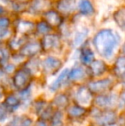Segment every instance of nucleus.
I'll return each instance as SVG.
<instances>
[{"label":"nucleus","mask_w":125,"mask_h":126,"mask_svg":"<svg viewBox=\"0 0 125 126\" xmlns=\"http://www.w3.org/2000/svg\"><path fill=\"white\" fill-rule=\"evenodd\" d=\"M113 20L115 21L116 24L122 30H124L125 28V8L124 6L117 9L116 11H114Z\"/></svg>","instance_id":"nucleus-28"},{"label":"nucleus","mask_w":125,"mask_h":126,"mask_svg":"<svg viewBox=\"0 0 125 126\" xmlns=\"http://www.w3.org/2000/svg\"><path fill=\"white\" fill-rule=\"evenodd\" d=\"M1 69L5 72L6 74H8L9 76H12L13 73L15 72V70H16V65L13 63H6L5 64H3V66L1 67Z\"/></svg>","instance_id":"nucleus-34"},{"label":"nucleus","mask_w":125,"mask_h":126,"mask_svg":"<svg viewBox=\"0 0 125 126\" xmlns=\"http://www.w3.org/2000/svg\"><path fill=\"white\" fill-rule=\"evenodd\" d=\"M89 109L90 107H85V106H80L73 101L70 103L69 106L67 107L64 111L66 113V118L69 121H79V120L84 119L87 116H88Z\"/></svg>","instance_id":"nucleus-8"},{"label":"nucleus","mask_w":125,"mask_h":126,"mask_svg":"<svg viewBox=\"0 0 125 126\" xmlns=\"http://www.w3.org/2000/svg\"><path fill=\"white\" fill-rule=\"evenodd\" d=\"M94 95L90 93L88 88L85 85H79L75 93L74 102L85 107H90L92 106Z\"/></svg>","instance_id":"nucleus-9"},{"label":"nucleus","mask_w":125,"mask_h":126,"mask_svg":"<svg viewBox=\"0 0 125 126\" xmlns=\"http://www.w3.org/2000/svg\"><path fill=\"white\" fill-rule=\"evenodd\" d=\"M15 34L28 37L35 33V22L26 19L18 18L14 22Z\"/></svg>","instance_id":"nucleus-10"},{"label":"nucleus","mask_w":125,"mask_h":126,"mask_svg":"<svg viewBox=\"0 0 125 126\" xmlns=\"http://www.w3.org/2000/svg\"><path fill=\"white\" fill-rule=\"evenodd\" d=\"M18 1H22V2H29L30 0H18Z\"/></svg>","instance_id":"nucleus-41"},{"label":"nucleus","mask_w":125,"mask_h":126,"mask_svg":"<svg viewBox=\"0 0 125 126\" xmlns=\"http://www.w3.org/2000/svg\"><path fill=\"white\" fill-rule=\"evenodd\" d=\"M3 104L5 106V107L9 110L10 113L15 111L20 106H22V103L15 93H10L6 94L3 99Z\"/></svg>","instance_id":"nucleus-19"},{"label":"nucleus","mask_w":125,"mask_h":126,"mask_svg":"<svg viewBox=\"0 0 125 126\" xmlns=\"http://www.w3.org/2000/svg\"><path fill=\"white\" fill-rule=\"evenodd\" d=\"M52 1H54V0H52Z\"/></svg>","instance_id":"nucleus-45"},{"label":"nucleus","mask_w":125,"mask_h":126,"mask_svg":"<svg viewBox=\"0 0 125 126\" xmlns=\"http://www.w3.org/2000/svg\"><path fill=\"white\" fill-rule=\"evenodd\" d=\"M11 25V21L9 17L1 16H0V31L8 30Z\"/></svg>","instance_id":"nucleus-33"},{"label":"nucleus","mask_w":125,"mask_h":126,"mask_svg":"<svg viewBox=\"0 0 125 126\" xmlns=\"http://www.w3.org/2000/svg\"><path fill=\"white\" fill-rule=\"evenodd\" d=\"M40 46L43 52L48 53L51 51H57L62 49V41L58 35L54 33H47L42 35Z\"/></svg>","instance_id":"nucleus-6"},{"label":"nucleus","mask_w":125,"mask_h":126,"mask_svg":"<svg viewBox=\"0 0 125 126\" xmlns=\"http://www.w3.org/2000/svg\"><path fill=\"white\" fill-rule=\"evenodd\" d=\"M42 52L40 41H27L19 50L18 53L25 58H30L36 57Z\"/></svg>","instance_id":"nucleus-13"},{"label":"nucleus","mask_w":125,"mask_h":126,"mask_svg":"<svg viewBox=\"0 0 125 126\" xmlns=\"http://www.w3.org/2000/svg\"><path fill=\"white\" fill-rule=\"evenodd\" d=\"M0 84H2L5 88L9 87L10 85H12L10 76L5 73L1 68H0Z\"/></svg>","instance_id":"nucleus-32"},{"label":"nucleus","mask_w":125,"mask_h":126,"mask_svg":"<svg viewBox=\"0 0 125 126\" xmlns=\"http://www.w3.org/2000/svg\"><path fill=\"white\" fill-rule=\"evenodd\" d=\"M87 68V71L88 76L91 78H98L104 76L108 70V65L104 60L95 59Z\"/></svg>","instance_id":"nucleus-11"},{"label":"nucleus","mask_w":125,"mask_h":126,"mask_svg":"<svg viewBox=\"0 0 125 126\" xmlns=\"http://www.w3.org/2000/svg\"><path fill=\"white\" fill-rule=\"evenodd\" d=\"M64 118H65L64 111L56 109L55 111H54L51 119L49 120V125L50 126H63Z\"/></svg>","instance_id":"nucleus-27"},{"label":"nucleus","mask_w":125,"mask_h":126,"mask_svg":"<svg viewBox=\"0 0 125 126\" xmlns=\"http://www.w3.org/2000/svg\"><path fill=\"white\" fill-rule=\"evenodd\" d=\"M42 19L47 22L52 28H58L63 24V16L61 15L57 10L49 9L41 14Z\"/></svg>","instance_id":"nucleus-12"},{"label":"nucleus","mask_w":125,"mask_h":126,"mask_svg":"<svg viewBox=\"0 0 125 126\" xmlns=\"http://www.w3.org/2000/svg\"><path fill=\"white\" fill-rule=\"evenodd\" d=\"M9 110L5 107V106L3 104V102L0 101V122H3L8 118L9 114H10Z\"/></svg>","instance_id":"nucleus-35"},{"label":"nucleus","mask_w":125,"mask_h":126,"mask_svg":"<svg viewBox=\"0 0 125 126\" xmlns=\"http://www.w3.org/2000/svg\"><path fill=\"white\" fill-rule=\"evenodd\" d=\"M86 86L90 93L94 96L111 91L115 86V81L111 77L98 78L88 81L86 83Z\"/></svg>","instance_id":"nucleus-2"},{"label":"nucleus","mask_w":125,"mask_h":126,"mask_svg":"<svg viewBox=\"0 0 125 126\" xmlns=\"http://www.w3.org/2000/svg\"><path fill=\"white\" fill-rule=\"evenodd\" d=\"M69 68H64L62 71L59 73L58 76L57 77V79L50 85L49 89L52 92H57L62 88V86L64 84V82L67 81V76H68L69 72Z\"/></svg>","instance_id":"nucleus-25"},{"label":"nucleus","mask_w":125,"mask_h":126,"mask_svg":"<svg viewBox=\"0 0 125 126\" xmlns=\"http://www.w3.org/2000/svg\"><path fill=\"white\" fill-rule=\"evenodd\" d=\"M22 116H14L5 126H21Z\"/></svg>","instance_id":"nucleus-36"},{"label":"nucleus","mask_w":125,"mask_h":126,"mask_svg":"<svg viewBox=\"0 0 125 126\" xmlns=\"http://www.w3.org/2000/svg\"><path fill=\"white\" fill-rule=\"evenodd\" d=\"M118 118V111L116 109L102 110L100 114L93 119L94 126H111L117 124Z\"/></svg>","instance_id":"nucleus-7"},{"label":"nucleus","mask_w":125,"mask_h":126,"mask_svg":"<svg viewBox=\"0 0 125 126\" xmlns=\"http://www.w3.org/2000/svg\"><path fill=\"white\" fill-rule=\"evenodd\" d=\"M89 30L87 27H82L76 29L73 37V47H82L86 41L87 35H88Z\"/></svg>","instance_id":"nucleus-22"},{"label":"nucleus","mask_w":125,"mask_h":126,"mask_svg":"<svg viewBox=\"0 0 125 126\" xmlns=\"http://www.w3.org/2000/svg\"><path fill=\"white\" fill-rule=\"evenodd\" d=\"M33 121L28 116H22L21 126H33Z\"/></svg>","instance_id":"nucleus-37"},{"label":"nucleus","mask_w":125,"mask_h":126,"mask_svg":"<svg viewBox=\"0 0 125 126\" xmlns=\"http://www.w3.org/2000/svg\"><path fill=\"white\" fill-rule=\"evenodd\" d=\"M56 10L62 16H70L76 10L75 0H56Z\"/></svg>","instance_id":"nucleus-16"},{"label":"nucleus","mask_w":125,"mask_h":126,"mask_svg":"<svg viewBox=\"0 0 125 126\" xmlns=\"http://www.w3.org/2000/svg\"><path fill=\"white\" fill-rule=\"evenodd\" d=\"M48 104H49L48 101L45 100V99L42 98V97H39V98L35 99L31 104L32 112L34 115H36L37 117H39Z\"/></svg>","instance_id":"nucleus-26"},{"label":"nucleus","mask_w":125,"mask_h":126,"mask_svg":"<svg viewBox=\"0 0 125 126\" xmlns=\"http://www.w3.org/2000/svg\"><path fill=\"white\" fill-rule=\"evenodd\" d=\"M22 66L27 69L33 77L36 74L41 72V61L40 60V58H37V56L28 58V60L24 61Z\"/></svg>","instance_id":"nucleus-20"},{"label":"nucleus","mask_w":125,"mask_h":126,"mask_svg":"<svg viewBox=\"0 0 125 126\" xmlns=\"http://www.w3.org/2000/svg\"><path fill=\"white\" fill-rule=\"evenodd\" d=\"M4 2H8V3H10V1H12V0H3Z\"/></svg>","instance_id":"nucleus-42"},{"label":"nucleus","mask_w":125,"mask_h":126,"mask_svg":"<svg viewBox=\"0 0 125 126\" xmlns=\"http://www.w3.org/2000/svg\"><path fill=\"white\" fill-rule=\"evenodd\" d=\"M70 100H70V97L68 94L64 93V92H61V93L56 94L50 103L55 109L65 111L71 103Z\"/></svg>","instance_id":"nucleus-17"},{"label":"nucleus","mask_w":125,"mask_h":126,"mask_svg":"<svg viewBox=\"0 0 125 126\" xmlns=\"http://www.w3.org/2000/svg\"><path fill=\"white\" fill-rule=\"evenodd\" d=\"M118 94L112 92L102 94L94 95L93 98V106H97L101 110L105 109H116L117 110V101H118Z\"/></svg>","instance_id":"nucleus-4"},{"label":"nucleus","mask_w":125,"mask_h":126,"mask_svg":"<svg viewBox=\"0 0 125 126\" xmlns=\"http://www.w3.org/2000/svg\"><path fill=\"white\" fill-rule=\"evenodd\" d=\"M87 77H89L87 71V68L83 65H75L69 70L67 81L72 83H79L83 81Z\"/></svg>","instance_id":"nucleus-14"},{"label":"nucleus","mask_w":125,"mask_h":126,"mask_svg":"<svg viewBox=\"0 0 125 126\" xmlns=\"http://www.w3.org/2000/svg\"><path fill=\"white\" fill-rule=\"evenodd\" d=\"M52 30H53V28L49 25L45 21H44L43 19L35 22V33H37L38 34H47V33H50Z\"/></svg>","instance_id":"nucleus-29"},{"label":"nucleus","mask_w":125,"mask_h":126,"mask_svg":"<svg viewBox=\"0 0 125 126\" xmlns=\"http://www.w3.org/2000/svg\"><path fill=\"white\" fill-rule=\"evenodd\" d=\"M33 126H50L49 125V122L45 121V120L42 119V118H38V119L33 124Z\"/></svg>","instance_id":"nucleus-38"},{"label":"nucleus","mask_w":125,"mask_h":126,"mask_svg":"<svg viewBox=\"0 0 125 126\" xmlns=\"http://www.w3.org/2000/svg\"><path fill=\"white\" fill-rule=\"evenodd\" d=\"M120 37L117 32L110 28H103L96 33L93 45L97 52L105 59H111L119 47Z\"/></svg>","instance_id":"nucleus-1"},{"label":"nucleus","mask_w":125,"mask_h":126,"mask_svg":"<svg viewBox=\"0 0 125 126\" xmlns=\"http://www.w3.org/2000/svg\"><path fill=\"white\" fill-rule=\"evenodd\" d=\"M28 37L22 36V35H14L13 37H11L10 39H9L8 42H7L6 46L9 48V50L10 51V52L16 53L18 52L19 50L21 49V47L28 41L27 40Z\"/></svg>","instance_id":"nucleus-18"},{"label":"nucleus","mask_w":125,"mask_h":126,"mask_svg":"<svg viewBox=\"0 0 125 126\" xmlns=\"http://www.w3.org/2000/svg\"><path fill=\"white\" fill-rule=\"evenodd\" d=\"M113 74L117 79L124 80L125 74V58L124 55L118 56L113 64Z\"/></svg>","instance_id":"nucleus-23"},{"label":"nucleus","mask_w":125,"mask_h":126,"mask_svg":"<svg viewBox=\"0 0 125 126\" xmlns=\"http://www.w3.org/2000/svg\"><path fill=\"white\" fill-rule=\"evenodd\" d=\"M92 126H94V125H92Z\"/></svg>","instance_id":"nucleus-46"},{"label":"nucleus","mask_w":125,"mask_h":126,"mask_svg":"<svg viewBox=\"0 0 125 126\" xmlns=\"http://www.w3.org/2000/svg\"><path fill=\"white\" fill-rule=\"evenodd\" d=\"M63 61L55 56H47L41 61V72L46 76H55L63 68Z\"/></svg>","instance_id":"nucleus-5"},{"label":"nucleus","mask_w":125,"mask_h":126,"mask_svg":"<svg viewBox=\"0 0 125 126\" xmlns=\"http://www.w3.org/2000/svg\"><path fill=\"white\" fill-rule=\"evenodd\" d=\"M79 13L84 16H91L95 13V9L89 0H81L77 5Z\"/></svg>","instance_id":"nucleus-24"},{"label":"nucleus","mask_w":125,"mask_h":126,"mask_svg":"<svg viewBox=\"0 0 125 126\" xmlns=\"http://www.w3.org/2000/svg\"><path fill=\"white\" fill-rule=\"evenodd\" d=\"M10 9L15 13H22L28 10V2H22L18 0H12L10 2Z\"/></svg>","instance_id":"nucleus-30"},{"label":"nucleus","mask_w":125,"mask_h":126,"mask_svg":"<svg viewBox=\"0 0 125 126\" xmlns=\"http://www.w3.org/2000/svg\"><path fill=\"white\" fill-rule=\"evenodd\" d=\"M33 78L34 77L31 75V73L27 69L24 68L23 66H21L19 68H16L11 76L12 86L16 91L25 89L31 86Z\"/></svg>","instance_id":"nucleus-3"},{"label":"nucleus","mask_w":125,"mask_h":126,"mask_svg":"<svg viewBox=\"0 0 125 126\" xmlns=\"http://www.w3.org/2000/svg\"><path fill=\"white\" fill-rule=\"evenodd\" d=\"M52 5V0H30L28 10L33 15H41L44 11L49 10Z\"/></svg>","instance_id":"nucleus-15"},{"label":"nucleus","mask_w":125,"mask_h":126,"mask_svg":"<svg viewBox=\"0 0 125 126\" xmlns=\"http://www.w3.org/2000/svg\"><path fill=\"white\" fill-rule=\"evenodd\" d=\"M80 51V61L83 66L87 67L95 59V55L92 48L83 44Z\"/></svg>","instance_id":"nucleus-21"},{"label":"nucleus","mask_w":125,"mask_h":126,"mask_svg":"<svg viewBox=\"0 0 125 126\" xmlns=\"http://www.w3.org/2000/svg\"><path fill=\"white\" fill-rule=\"evenodd\" d=\"M6 12H7L6 9L3 6H2V5H0V16H4L5 14H6Z\"/></svg>","instance_id":"nucleus-40"},{"label":"nucleus","mask_w":125,"mask_h":126,"mask_svg":"<svg viewBox=\"0 0 125 126\" xmlns=\"http://www.w3.org/2000/svg\"><path fill=\"white\" fill-rule=\"evenodd\" d=\"M0 68H1V65H0Z\"/></svg>","instance_id":"nucleus-43"},{"label":"nucleus","mask_w":125,"mask_h":126,"mask_svg":"<svg viewBox=\"0 0 125 126\" xmlns=\"http://www.w3.org/2000/svg\"><path fill=\"white\" fill-rule=\"evenodd\" d=\"M5 95H6V88L0 84V101L3 98H4Z\"/></svg>","instance_id":"nucleus-39"},{"label":"nucleus","mask_w":125,"mask_h":126,"mask_svg":"<svg viewBox=\"0 0 125 126\" xmlns=\"http://www.w3.org/2000/svg\"><path fill=\"white\" fill-rule=\"evenodd\" d=\"M55 110H56L55 108H54L53 106L51 105V103L49 102V104L47 105V106L44 109V111L40 113V115L38 117V118H42V119L49 122V120L51 119V118H52V114H53V112H54Z\"/></svg>","instance_id":"nucleus-31"},{"label":"nucleus","mask_w":125,"mask_h":126,"mask_svg":"<svg viewBox=\"0 0 125 126\" xmlns=\"http://www.w3.org/2000/svg\"><path fill=\"white\" fill-rule=\"evenodd\" d=\"M67 126H70V125H67Z\"/></svg>","instance_id":"nucleus-44"}]
</instances>
